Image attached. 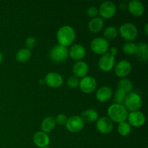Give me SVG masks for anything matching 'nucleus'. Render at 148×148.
Segmentation results:
<instances>
[{
	"mask_svg": "<svg viewBox=\"0 0 148 148\" xmlns=\"http://www.w3.org/2000/svg\"><path fill=\"white\" fill-rule=\"evenodd\" d=\"M76 38V33L72 27L69 25L62 26L59 29L56 34V39L61 46H71Z\"/></svg>",
	"mask_w": 148,
	"mask_h": 148,
	"instance_id": "nucleus-1",
	"label": "nucleus"
},
{
	"mask_svg": "<svg viewBox=\"0 0 148 148\" xmlns=\"http://www.w3.org/2000/svg\"><path fill=\"white\" fill-rule=\"evenodd\" d=\"M107 113L110 120L112 122L118 123V124L126 121L128 116V111L124 107V106L121 104L114 103L110 106Z\"/></svg>",
	"mask_w": 148,
	"mask_h": 148,
	"instance_id": "nucleus-2",
	"label": "nucleus"
},
{
	"mask_svg": "<svg viewBox=\"0 0 148 148\" xmlns=\"http://www.w3.org/2000/svg\"><path fill=\"white\" fill-rule=\"evenodd\" d=\"M124 104L127 111L129 110L130 112L137 111L143 106V100L138 93L131 92L126 95Z\"/></svg>",
	"mask_w": 148,
	"mask_h": 148,
	"instance_id": "nucleus-3",
	"label": "nucleus"
},
{
	"mask_svg": "<svg viewBox=\"0 0 148 148\" xmlns=\"http://www.w3.org/2000/svg\"><path fill=\"white\" fill-rule=\"evenodd\" d=\"M119 33L121 38L127 42H132L138 36V30L134 24L127 23L119 27Z\"/></svg>",
	"mask_w": 148,
	"mask_h": 148,
	"instance_id": "nucleus-4",
	"label": "nucleus"
},
{
	"mask_svg": "<svg viewBox=\"0 0 148 148\" xmlns=\"http://www.w3.org/2000/svg\"><path fill=\"white\" fill-rule=\"evenodd\" d=\"M69 56V51L65 46L61 45L54 46L50 51L49 57L51 60L56 63H61L64 62L67 59Z\"/></svg>",
	"mask_w": 148,
	"mask_h": 148,
	"instance_id": "nucleus-5",
	"label": "nucleus"
},
{
	"mask_svg": "<svg viewBox=\"0 0 148 148\" xmlns=\"http://www.w3.org/2000/svg\"><path fill=\"white\" fill-rule=\"evenodd\" d=\"M90 49L95 54L103 55L109 50V43L103 38H95L91 41Z\"/></svg>",
	"mask_w": 148,
	"mask_h": 148,
	"instance_id": "nucleus-6",
	"label": "nucleus"
},
{
	"mask_svg": "<svg viewBox=\"0 0 148 148\" xmlns=\"http://www.w3.org/2000/svg\"><path fill=\"white\" fill-rule=\"evenodd\" d=\"M116 13V6L111 1H106L100 5L98 14L103 19H111Z\"/></svg>",
	"mask_w": 148,
	"mask_h": 148,
	"instance_id": "nucleus-7",
	"label": "nucleus"
},
{
	"mask_svg": "<svg viewBox=\"0 0 148 148\" xmlns=\"http://www.w3.org/2000/svg\"><path fill=\"white\" fill-rule=\"evenodd\" d=\"M115 56H112L109 53L102 55L98 61V67L101 71L105 72H110L114 69L115 66Z\"/></svg>",
	"mask_w": 148,
	"mask_h": 148,
	"instance_id": "nucleus-8",
	"label": "nucleus"
},
{
	"mask_svg": "<svg viewBox=\"0 0 148 148\" xmlns=\"http://www.w3.org/2000/svg\"><path fill=\"white\" fill-rule=\"evenodd\" d=\"M97 81L93 77L86 76L79 80V86L81 90L86 94H90L95 91L97 88Z\"/></svg>",
	"mask_w": 148,
	"mask_h": 148,
	"instance_id": "nucleus-9",
	"label": "nucleus"
},
{
	"mask_svg": "<svg viewBox=\"0 0 148 148\" xmlns=\"http://www.w3.org/2000/svg\"><path fill=\"white\" fill-rule=\"evenodd\" d=\"M83 121L80 116H73L67 119L66 124V129L72 133H78L83 129L84 127Z\"/></svg>",
	"mask_w": 148,
	"mask_h": 148,
	"instance_id": "nucleus-10",
	"label": "nucleus"
},
{
	"mask_svg": "<svg viewBox=\"0 0 148 148\" xmlns=\"http://www.w3.org/2000/svg\"><path fill=\"white\" fill-rule=\"evenodd\" d=\"M132 71V65L127 60H121L114 66V73L118 77L125 78Z\"/></svg>",
	"mask_w": 148,
	"mask_h": 148,
	"instance_id": "nucleus-11",
	"label": "nucleus"
},
{
	"mask_svg": "<svg viewBox=\"0 0 148 148\" xmlns=\"http://www.w3.org/2000/svg\"><path fill=\"white\" fill-rule=\"evenodd\" d=\"M97 130L103 134H108L113 131L114 125L113 122L107 116H103L96 121Z\"/></svg>",
	"mask_w": 148,
	"mask_h": 148,
	"instance_id": "nucleus-12",
	"label": "nucleus"
},
{
	"mask_svg": "<svg viewBox=\"0 0 148 148\" xmlns=\"http://www.w3.org/2000/svg\"><path fill=\"white\" fill-rule=\"evenodd\" d=\"M45 84L52 88H58L64 83L62 75L58 72H49L45 77Z\"/></svg>",
	"mask_w": 148,
	"mask_h": 148,
	"instance_id": "nucleus-13",
	"label": "nucleus"
},
{
	"mask_svg": "<svg viewBox=\"0 0 148 148\" xmlns=\"http://www.w3.org/2000/svg\"><path fill=\"white\" fill-rule=\"evenodd\" d=\"M129 124L134 127H140L144 125L146 121V117L143 112L140 111H132L128 114L127 116Z\"/></svg>",
	"mask_w": 148,
	"mask_h": 148,
	"instance_id": "nucleus-14",
	"label": "nucleus"
},
{
	"mask_svg": "<svg viewBox=\"0 0 148 148\" xmlns=\"http://www.w3.org/2000/svg\"><path fill=\"white\" fill-rule=\"evenodd\" d=\"M68 51H69V56H70L71 59L77 62L82 60L86 55L85 47L81 44L73 45Z\"/></svg>",
	"mask_w": 148,
	"mask_h": 148,
	"instance_id": "nucleus-15",
	"label": "nucleus"
},
{
	"mask_svg": "<svg viewBox=\"0 0 148 148\" xmlns=\"http://www.w3.org/2000/svg\"><path fill=\"white\" fill-rule=\"evenodd\" d=\"M127 9L130 14L134 17H140L145 12V7L139 0H132L127 4Z\"/></svg>",
	"mask_w": 148,
	"mask_h": 148,
	"instance_id": "nucleus-16",
	"label": "nucleus"
},
{
	"mask_svg": "<svg viewBox=\"0 0 148 148\" xmlns=\"http://www.w3.org/2000/svg\"><path fill=\"white\" fill-rule=\"evenodd\" d=\"M89 71V67L86 62L82 61H78L72 67V72L75 77L77 78H83L87 76Z\"/></svg>",
	"mask_w": 148,
	"mask_h": 148,
	"instance_id": "nucleus-17",
	"label": "nucleus"
},
{
	"mask_svg": "<svg viewBox=\"0 0 148 148\" xmlns=\"http://www.w3.org/2000/svg\"><path fill=\"white\" fill-rule=\"evenodd\" d=\"M113 91L110 87L103 86L96 90L95 98L100 102L105 103L111 99Z\"/></svg>",
	"mask_w": 148,
	"mask_h": 148,
	"instance_id": "nucleus-18",
	"label": "nucleus"
},
{
	"mask_svg": "<svg viewBox=\"0 0 148 148\" xmlns=\"http://www.w3.org/2000/svg\"><path fill=\"white\" fill-rule=\"evenodd\" d=\"M33 142L37 147L44 148L48 147L50 143V138L46 133L43 132H37L33 136Z\"/></svg>",
	"mask_w": 148,
	"mask_h": 148,
	"instance_id": "nucleus-19",
	"label": "nucleus"
},
{
	"mask_svg": "<svg viewBox=\"0 0 148 148\" xmlns=\"http://www.w3.org/2000/svg\"><path fill=\"white\" fill-rule=\"evenodd\" d=\"M104 25V22L101 17H96L91 19L88 23V30L92 33H98L103 29Z\"/></svg>",
	"mask_w": 148,
	"mask_h": 148,
	"instance_id": "nucleus-20",
	"label": "nucleus"
},
{
	"mask_svg": "<svg viewBox=\"0 0 148 148\" xmlns=\"http://www.w3.org/2000/svg\"><path fill=\"white\" fill-rule=\"evenodd\" d=\"M80 117L84 123H92L98 119V113L95 109L90 108L83 111Z\"/></svg>",
	"mask_w": 148,
	"mask_h": 148,
	"instance_id": "nucleus-21",
	"label": "nucleus"
},
{
	"mask_svg": "<svg viewBox=\"0 0 148 148\" xmlns=\"http://www.w3.org/2000/svg\"><path fill=\"white\" fill-rule=\"evenodd\" d=\"M55 127H56V121H55V118L52 116L46 117L42 121L41 125H40L42 132L46 134L53 131L55 129Z\"/></svg>",
	"mask_w": 148,
	"mask_h": 148,
	"instance_id": "nucleus-22",
	"label": "nucleus"
},
{
	"mask_svg": "<svg viewBox=\"0 0 148 148\" xmlns=\"http://www.w3.org/2000/svg\"><path fill=\"white\" fill-rule=\"evenodd\" d=\"M136 57L139 61L147 62L148 59V45L146 43H140L137 45Z\"/></svg>",
	"mask_w": 148,
	"mask_h": 148,
	"instance_id": "nucleus-23",
	"label": "nucleus"
},
{
	"mask_svg": "<svg viewBox=\"0 0 148 148\" xmlns=\"http://www.w3.org/2000/svg\"><path fill=\"white\" fill-rule=\"evenodd\" d=\"M31 51L25 48V49H20L17 52L15 57L17 62H20V63H25V62H27L31 58Z\"/></svg>",
	"mask_w": 148,
	"mask_h": 148,
	"instance_id": "nucleus-24",
	"label": "nucleus"
},
{
	"mask_svg": "<svg viewBox=\"0 0 148 148\" xmlns=\"http://www.w3.org/2000/svg\"><path fill=\"white\" fill-rule=\"evenodd\" d=\"M119 34V31L116 27L109 26L107 27L103 31V36L106 40H112L117 37Z\"/></svg>",
	"mask_w": 148,
	"mask_h": 148,
	"instance_id": "nucleus-25",
	"label": "nucleus"
},
{
	"mask_svg": "<svg viewBox=\"0 0 148 148\" xmlns=\"http://www.w3.org/2000/svg\"><path fill=\"white\" fill-rule=\"evenodd\" d=\"M123 90L127 92V94L130 93L133 90V84L131 81L127 78H122L118 83V88Z\"/></svg>",
	"mask_w": 148,
	"mask_h": 148,
	"instance_id": "nucleus-26",
	"label": "nucleus"
},
{
	"mask_svg": "<svg viewBox=\"0 0 148 148\" xmlns=\"http://www.w3.org/2000/svg\"><path fill=\"white\" fill-rule=\"evenodd\" d=\"M122 51L127 55H135L137 51V45L134 42H127L123 45Z\"/></svg>",
	"mask_w": 148,
	"mask_h": 148,
	"instance_id": "nucleus-27",
	"label": "nucleus"
},
{
	"mask_svg": "<svg viewBox=\"0 0 148 148\" xmlns=\"http://www.w3.org/2000/svg\"><path fill=\"white\" fill-rule=\"evenodd\" d=\"M131 126L127 121L119 123L117 127V131H118L119 134L123 137L128 136L131 132Z\"/></svg>",
	"mask_w": 148,
	"mask_h": 148,
	"instance_id": "nucleus-28",
	"label": "nucleus"
},
{
	"mask_svg": "<svg viewBox=\"0 0 148 148\" xmlns=\"http://www.w3.org/2000/svg\"><path fill=\"white\" fill-rule=\"evenodd\" d=\"M127 95V94L125 91L120 89V88H117L116 91L115 92V95H114V101H115L116 103L123 105Z\"/></svg>",
	"mask_w": 148,
	"mask_h": 148,
	"instance_id": "nucleus-29",
	"label": "nucleus"
},
{
	"mask_svg": "<svg viewBox=\"0 0 148 148\" xmlns=\"http://www.w3.org/2000/svg\"><path fill=\"white\" fill-rule=\"evenodd\" d=\"M66 84L70 88H77L79 86V80L77 77L75 76L69 77L66 80Z\"/></svg>",
	"mask_w": 148,
	"mask_h": 148,
	"instance_id": "nucleus-30",
	"label": "nucleus"
},
{
	"mask_svg": "<svg viewBox=\"0 0 148 148\" xmlns=\"http://www.w3.org/2000/svg\"><path fill=\"white\" fill-rule=\"evenodd\" d=\"M67 116L64 114H59L56 116L55 118V121H56V124H59V125H65L67 121Z\"/></svg>",
	"mask_w": 148,
	"mask_h": 148,
	"instance_id": "nucleus-31",
	"label": "nucleus"
},
{
	"mask_svg": "<svg viewBox=\"0 0 148 148\" xmlns=\"http://www.w3.org/2000/svg\"><path fill=\"white\" fill-rule=\"evenodd\" d=\"M87 14L91 18H95L98 14V9L94 6H91L87 10Z\"/></svg>",
	"mask_w": 148,
	"mask_h": 148,
	"instance_id": "nucleus-32",
	"label": "nucleus"
},
{
	"mask_svg": "<svg viewBox=\"0 0 148 148\" xmlns=\"http://www.w3.org/2000/svg\"><path fill=\"white\" fill-rule=\"evenodd\" d=\"M36 45V39L34 37H29L25 40V46L26 49H33Z\"/></svg>",
	"mask_w": 148,
	"mask_h": 148,
	"instance_id": "nucleus-33",
	"label": "nucleus"
},
{
	"mask_svg": "<svg viewBox=\"0 0 148 148\" xmlns=\"http://www.w3.org/2000/svg\"><path fill=\"white\" fill-rule=\"evenodd\" d=\"M108 51H109V52H108V53L114 56H115L119 52L118 49H117L116 47H115V46H113V47H111V49H109V50Z\"/></svg>",
	"mask_w": 148,
	"mask_h": 148,
	"instance_id": "nucleus-34",
	"label": "nucleus"
},
{
	"mask_svg": "<svg viewBox=\"0 0 148 148\" xmlns=\"http://www.w3.org/2000/svg\"><path fill=\"white\" fill-rule=\"evenodd\" d=\"M119 8H120V10H125L127 8V4H126L125 2H122V3H121V4H120V6H119Z\"/></svg>",
	"mask_w": 148,
	"mask_h": 148,
	"instance_id": "nucleus-35",
	"label": "nucleus"
},
{
	"mask_svg": "<svg viewBox=\"0 0 148 148\" xmlns=\"http://www.w3.org/2000/svg\"><path fill=\"white\" fill-rule=\"evenodd\" d=\"M145 34L148 35V25L147 23H146L145 25Z\"/></svg>",
	"mask_w": 148,
	"mask_h": 148,
	"instance_id": "nucleus-36",
	"label": "nucleus"
},
{
	"mask_svg": "<svg viewBox=\"0 0 148 148\" xmlns=\"http://www.w3.org/2000/svg\"><path fill=\"white\" fill-rule=\"evenodd\" d=\"M3 62V54L1 52H0V64Z\"/></svg>",
	"mask_w": 148,
	"mask_h": 148,
	"instance_id": "nucleus-37",
	"label": "nucleus"
},
{
	"mask_svg": "<svg viewBox=\"0 0 148 148\" xmlns=\"http://www.w3.org/2000/svg\"><path fill=\"white\" fill-rule=\"evenodd\" d=\"M40 85H43V84H45V81H44V79H40Z\"/></svg>",
	"mask_w": 148,
	"mask_h": 148,
	"instance_id": "nucleus-38",
	"label": "nucleus"
},
{
	"mask_svg": "<svg viewBox=\"0 0 148 148\" xmlns=\"http://www.w3.org/2000/svg\"><path fill=\"white\" fill-rule=\"evenodd\" d=\"M44 148H51L50 147H49V146H48V147H44Z\"/></svg>",
	"mask_w": 148,
	"mask_h": 148,
	"instance_id": "nucleus-39",
	"label": "nucleus"
}]
</instances>
